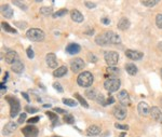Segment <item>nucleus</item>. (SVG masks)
<instances>
[{
  "label": "nucleus",
  "mask_w": 162,
  "mask_h": 137,
  "mask_svg": "<svg viewBox=\"0 0 162 137\" xmlns=\"http://www.w3.org/2000/svg\"><path fill=\"white\" fill-rule=\"evenodd\" d=\"M93 80H94V77L91 72L83 71L78 76V78H77V83H78V85L81 87H89L92 85Z\"/></svg>",
  "instance_id": "nucleus-1"
},
{
  "label": "nucleus",
  "mask_w": 162,
  "mask_h": 137,
  "mask_svg": "<svg viewBox=\"0 0 162 137\" xmlns=\"http://www.w3.org/2000/svg\"><path fill=\"white\" fill-rule=\"evenodd\" d=\"M26 37L30 41L38 42V41H42L44 39V32L39 28H30L26 32Z\"/></svg>",
  "instance_id": "nucleus-2"
},
{
  "label": "nucleus",
  "mask_w": 162,
  "mask_h": 137,
  "mask_svg": "<svg viewBox=\"0 0 162 137\" xmlns=\"http://www.w3.org/2000/svg\"><path fill=\"white\" fill-rule=\"evenodd\" d=\"M6 100L9 102L10 104V115H11V118H14L17 115V113L20 112L21 110V105H20V102L19 100L14 96H7Z\"/></svg>",
  "instance_id": "nucleus-3"
},
{
  "label": "nucleus",
  "mask_w": 162,
  "mask_h": 137,
  "mask_svg": "<svg viewBox=\"0 0 162 137\" xmlns=\"http://www.w3.org/2000/svg\"><path fill=\"white\" fill-rule=\"evenodd\" d=\"M120 84L121 83H120V80L118 78H108L104 83V87L108 92H116V91L119 90Z\"/></svg>",
  "instance_id": "nucleus-4"
},
{
  "label": "nucleus",
  "mask_w": 162,
  "mask_h": 137,
  "mask_svg": "<svg viewBox=\"0 0 162 137\" xmlns=\"http://www.w3.org/2000/svg\"><path fill=\"white\" fill-rule=\"evenodd\" d=\"M104 58L109 66H115L119 61V54L115 51H108V52H105Z\"/></svg>",
  "instance_id": "nucleus-5"
},
{
  "label": "nucleus",
  "mask_w": 162,
  "mask_h": 137,
  "mask_svg": "<svg viewBox=\"0 0 162 137\" xmlns=\"http://www.w3.org/2000/svg\"><path fill=\"white\" fill-rule=\"evenodd\" d=\"M104 35H105V38H106L108 44H119L121 42L120 37L114 31H106Z\"/></svg>",
  "instance_id": "nucleus-6"
},
{
  "label": "nucleus",
  "mask_w": 162,
  "mask_h": 137,
  "mask_svg": "<svg viewBox=\"0 0 162 137\" xmlns=\"http://www.w3.org/2000/svg\"><path fill=\"white\" fill-rule=\"evenodd\" d=\"M84 66H85V63L83 62V59L81 58H75L70 63V67H72V70L74 72L81 71L84 68Z\"/></svg>",
  "instance_id": "nucleus-7"
},
{
  "label": "nucleus",
  "mask_w": 162,
  "mask_h": 137,
  "mask_svg": "<svg viewBox=\"0 0 162 137\" xmlns=\"http://www.w3.org/2000/svg\"><path fill=\"white\" fill-rule=\"evenodd\" d=\"M22 133L24 134L25 137H37L39 131L34 125H28V126H25V128H23Z\"/></svg>",
  "instance_id": "nucleus-8"
},
{
  "label": "nucleus",
  "mask_w": 162,
  "mask_h": 137,
  "mask_svg": "<svg viewBox=\"0 0 162 137\" xmlns=\"http://www.w3.org/2000/svg\"><path fill=\"white\" fill-rule=\"evenodd\" d=\"M114 115H115L116 118L119 119V120H124V119L127 118L128 112H127V109H125L122 105H119V106L115 107V109H114Z\"/></svg>",
  "instance_id": "nucleus-9"
},
{
  "label": "nucleus",
  "mask_w": 162,
  "mask_h": 137,
  "mask_svg": "<svg viewBox=\"0 0 162 137\" xmlns=\"http://www.w3.org/2000/svg\"><path fill=\"white\" fill-rule=\"evenodd\" d=\"M20 57H19V54L16 53L15 51H8L6 54V57H4V61L6 63L8 64H11L13 65L14 63H16L17 61H20Z\"/></svg>",
  "instance_id": "nucleus-10"
},
{
  "label": "nucleus",
  "mask_w": 162,
  "mask_h": 137,
  "mask_svg": "<svg viewBox=\"0 0 162 137\" xmlns=\"http://www.w3.org/2000/svg\"><path fill=\"white\" fill-rule=\"evenodd\" d=\"M118 100L120 102V104H121L122 106H128V105H130V96H129L128 92L125 90L121 91V92H119L118 93Z\"/></svg>",
  "instance_id": "nucleus-11"
},
{
  "label": "nucleus",
  "mask_w": 162,
  "mask_h": 137,
  "mask_svg": "<svg viewBox=\"0 0 162 137\" xmlns=\"http://www.w3.org/2000/svg\"><path fill=\"white\" fill-rule=\"evenodd\" d=\"M150 115L151 118L155 120V121L159 122V123H162V111L160 110V108L158 107H151L150 109Z\"/></svg>",
  "instance_id": "nucleus-12"
},
{
  "label": "nucleus",
  "mask_w": 162,
  "mask_h": 137,
  "mask_svg": "<svg viewBox=\"0 0 162 137\" xmlns=\"http://www.w3.org/2000/svg\"><path fill=\"white\" fill-rule=\"evenodd\" d=\"M144 54L140 51H135V50H127L125 51V56L130 59H133V61H138V59L143 58Z\"/></svg>",
  "instance_id": "nucleus-13"
},
{
  "label": "nucleus",
  "mask_w": 162,
  "mask_h": 137,
  "mask_svg": "<svg viewBox=\"0 0 162 137\" xmlns=\"http://www.w3.org/2000/svg\"><path fill=\"white\" fill-rule=\"evenodd\" d=\"M150 109H151V108H150L145 102H140V103L138 104V106H137L138 113H140V115H144V117L150 115Z\"/></svg>",
  "instance_id": "nucleus-14"
},
{
  "label": "nucleus",
  "mask_w": 162,
  "mask_h": 137,
  "mask_svg": "<svg viewBox=\"0 0 162 137\" xmlns=\"http://www.w3.org/2000/svg\"><path fill=\"white\" fill-rule=\"evenodd\" d=\"M48 66L52 69H57V59H56V55L54 53H49L46 57Z\"/></svg>",
  "instance_id": "nucleus-15"
},
{
  "label": "nucleus",
  "mask_w": 162,
  "mask_h": 137,
  "mask_svg": "<svg viewBox=\"0 0 162 137\" xmlns=\"http://www.w3.org/2000/svg\"><path fill=\"white\" fill-rule=\"evenodd\" d=\"M70 17H72V19L74 21V22L76 23H82L83 22V15H82V13L80 12V11H78V10H72L70 11Z\"/></svg>",
  "instance_id": "nucleus-16"
},
{
  "label": "nucleus",
  "mask_w": 162,
  "mask_h": 137,
  "mask_svg": "<svg viewBox=\"0 0 162 137\" xmlns=\"http://www.w3.org/2000/svg\"><path fill=\"white\" fill-rule=\"evenodd\" d=\"M1 13L6 19H12L13 17V10L9 4H3L1 6Z\"/></svg>",
  "instance_id": "nucleus-17"
},
{
  "label": "nucleus",
  "mask_w": 162,
  "mask_h": 137,
  "mask_svg": "<svg viewBox=\"0 0 162 137\" xmlns=\"http://www.w3.org/2000/svg\"><path fill=\"white\" fill-rule=\"evenodd\" d=\"M15 130H16V123L11 121V122H8V123L4 125L2 133L4 135H9V134H11V133H13Z\"/></svg>",
  "instance_id": "nucleus-18"
},
{
  "label": "nucleus",
  "mask_w": 162,
  "mask_h": 137,
  "mask_svg": "<svg viewBox=\"0 0 162 137\" xmlns=\"http://www.w3.org/2000/svg\"><path fill=\"white\" fill-rule=\"evenodd\" d=\"M80 50H81V47L77 43H70L67 45V48H66V52L68 54H72V55L79 53Z\"/></svg>",
  "instance_id": "nucleus-19"
},
{
  "label": "nucleus",
  "mask_w": 162,
  "mask_h": 137,
  "mask_svg": "<svg viewBox=\"0 0 162 137\" xmlns=\"http://www.w3.org/2000/svg\"><path fill=\"white\" fill-rule=\"evenodd\" d=\"M101 133V128L97 125H91L87 130L88 136H96Z\"/></svg>",
  "instance_id": "nucleus-20"
},
{
  "label": "nucleus",
  "mask_w": 162,
  "mask_h": 137,
  "mask_svg": "<svg viewBox=\"0 0 162 137\" xmlns=\"http://www.w3.org/2000/svg\"><path fill=\"white\" fill-rule=\"evenodd\" d=\"M130 25H131L130 21H129L128 19H125V17H122L118 22V28L121 29V30H127V29L130 27Z\"/></svg>",
  "instance_id": "nucleus-21"
},
{
  "label": "nucleus",
  "mask_w": 162,
  "mask_h": 137,
  "mask_svg": "<svg viewBox=\"0 0 162 137\" xmlns=\"http://www.w3.org/2000/svg\"><path fill=\"white\" fill-rule=\"evenodd\" d=\"M67 74V67L66 66H61L57 69H55L53 72V76L55 78H61L63 76H65Z\"/></svg>",
  "instance_id": "nucleus-22"
},
{
  "label": "nucleus",
  "mask_w": 162,
  "mask_h": 137,
  "mask_svg": "<svg viewBox=\"0 0 162 137\" xmlns=\"http://www.w3.org/2000/svg\"><path fill=\"white\" fill-rule=\"evenodd\" d=\"M11 69H12L14 72H16V74H22L23 70H24V65H23V63L21 62V61H17L16 63L13 64Z\"/></svg>",
  "instance_id": "nucleus-23"
},
{
  "label": "nucleus",
  "mask_w": 162,
  "mask_h": 137,
  "mask_svg": "<svg viewBox=\"0 0 162 137\" xmlns=\"http://www.w3.org/2000/svg\"><path fill=\"white\" fill-rule=\"evenodd\" d=\"M125 70L130 76H135L137 74V71H138L136 66L134 64H131V63H129V64L125 65Z\"/></svg>",
  "instance_id": "nucleus-24"
},
{
  "label": "nucleus",
  "mask_w": 162,
  "mask_h": 137,
  "mask_svg": "<svg viewBox=\"0 0 162 137\" xmlns=\"http://www.w3.org/2000/svg\"><path fill=\"white\" fill-rule=\"evenodd\" d=\"M97 95H98V93L96 92L95 89H91V90L85 91V96L88 98H90V100H96Z\"/></svg>",
  "instance_id": "nucleus-25"
},
{
  "label": "nucleus",
  "mask_w": 162,
  "mask_h": 137,
  "mask_svg": "<svg viewBox=\"0 0 162 137\" xmlns=\"http://www.w3.org/2000/svg\"><path fill=\"white\" fill-rule=\"evenodd\" d=\"M1 27H2L3 30L7 31V32H10V34H16V29H14L13 27H11L10 24H8V23L2 22L1 23Z\"/></svg>",
  "instance_id": "nucleus-26"
},
{
  "label": "nucleus",
  "mask_w": 162,
  "mask_h": 137,
  "mask_svg": "<svg viewBox=\"0 0 162 137\" xmlns=\"http://www.w3.org/2000/svg\"><path fill=\"white\" fill-rule=\"evenodd\" d=\"M95 42H96V44H98V45H106V44H108L106 38H105V35L97 36V37L95 38Z\"/></svg>",
  "instance_id": "nucleus-27"
},
{
  "label": "nucleus",
  "mask_w": 162,
  "mask_h": 137,
  "mask_svg": "<svg viewBox=\"0 0 162 137\" xmlns=\"http://www.w3.org/2000/svg\"><path fill=\"white\" fill-rule=\"evenodd\" d=\"M158 0H143L142 1V4L145 6H148V8H153L155 6L156 4H158Z\"/></svg>",
  "instance_id": "nucleus-28"
},
{
  "label": "nucleus",
  "mask_w": 162,
  "mask_h": 137,
  "mask_svg": "<svg viewBox=\"0 0 162 137\" xmlns=\"http://www.w3.org/2000/svg\"><path fill=\"white\" fill-rule=\"evenodd\" d=\"M75 97H76V100H78L79 103L82 105V106L84 107V108H89V104L85 102V100H84L83 97L81 96L80 94H78V93H75Z\"/></svg>",
  "instance_id": "nucleus-29"
},
{
  "label": "nucleus",
  "mask_w": 162,
  "mask_h": 137,
  "mask_svg": "<svg viewBox=\"0 0 162 137\" xmlns=\"http://www.w3.org/2000/svg\"><path fill=\"white\" fill-rule=\"evenodd\" d=\"M52 6H42L40 9V13L42 14V15H46V16H48V15H51L52 14Z\"/></svg>",
  "instance_id": "nucleus-30"
},
{
  "label": "nucleus",
  "mask_w": 162,
  "mask_h": 137,
  "mask_svg": "<svg viewBox=\"0 0 162 137\" xmlns=\"http://www.w3.org/2000/svg\"><path fill=\"white\" fill-rule=\"evenodd\" d=\"M63 103L67 105V106L70 107H76L77 106V102H75L74 100H70V98H63Z\"/></svg>",
  "instance_id": "nucleus-31"
},
{
  "label": "nucleus",
  "mask_w": 162,
  "mask_h": 137,
  "mask_svg": "<svg viewBox=\"0 0 162 137\" xmlns=\"http://www.w3.org/2000/svg\"><path fill=\"white\" fill-rule=\"evenodd\" d=\"M67 12H68V10L67 9H61V10H59V11H56V12L54 13L53 17L54 19H56V17H61V16L65 15Z\"/></svg>",
  "instance_id": "nucleus-32"
},
{
  "label": "nucleus",
  "mask_w": 162,
  "mask_h": 137,
  "mask_svg": "<svg viewBox=\"0 0 162 137\" xmlns=\"http://www.w3.org/2000/svg\"><path fill=\"white\" fill-rule=\"evenodd\" d=\"M64 122L65 123H68V124H72L75 122V119L72 115H64Z\"/></svg>",
  "instance_id": "nucleus-33"
},
{
  "label": "nucleus",
  "mask_w": 162,
  "mask_h": 137,
  "mask_svg": "<svg viewBox=\"0 0 162 137\" xmlns=\"http://www.w3.org/2000/svg\"><path fill=\"white\" fill-rule=\"evenodd\" d=\"M46 115H48V117H50V119L53 121V125L55 124V122H57V115H56V113H53V112H51V111H47L46 112Z\"/></svg>",
  "instance_id": "nucleus-34"
},
{
  "label": "nucleus",
  "mask_w": 162,
  "mask_h": 137,
  "mask_svg": "<svg viewBox=\"0 0 162 137\" xmlns=\"http://www.w3.org/2000/svg\"><path fill=\"white\" fill-rule=\"evenodd\" d=\"M96 100H97V103L101 104V105H104V106H105V104H106V100H105V97H104L103 94H101V93H98V95H97Z\"/></svg>",
  "instance_id": "nucleus-35"
},
{
  "label": "nucleus",
  "mask_w": 162,
  "mask_h": 137,
  "mask_svg": "<svg viewBox=\"0 0 162 137\" xmlns=\"http://www.w3.org/2000/svg\"><path fill=\"white\" fill-rule=\"evenodd\" d=\"M156 24L158 26V28L162 29V14H158L156 16Z\"/></svg>",
  "instance_id": "nucleus-36"
},
{
  "label": "nucleus",
  "mask_w": 162,
  "mask_h": 137,
  "mask_svg": "<svg viewBox=\"0 0 162 137\" xmlns=\"http://www.w3.org/2000/svg\"><path fill=\"white\" fill-rule=\"evenodd\" d=\"M53 87L55 89L56 91H57V92H59V93H63V91H64V90H63L62 85H61L59 82H55V83H53Z\"/></svg>",
  "instance_id": "nucleus-37"
},
{
  "label": "nucleus",
  "mask_w": 162,
  "mask_h": 137,
  "mask_svg": "<svg viewBox=\"0 0 162 137\" xmlns=\"http://www.w3.org/2000/svg\"><path fill=\"white\" fill-rule=\"evenodd\" d=\"M25 110L29 113H36L38 111L37 108H35V107H31V106H26L25 107Z\"/></svg>",
  "instance_id": "nucleus-38"
},
{
  "label": "nucleus",
  "mask_w": 162,
  "mask_h": 137,
  "mask_svg": "<svg viewBox=\"0 0 162 137\" xmlns=\"http://www.w3.org/2000/svg\"><path fill=\"white\" fill-rule=\"evenodd\" d=\"M84 4H85V6H88L89 9H94V8L96 6V3L93 2V1H85Z\"/></svg>",
  "instance_id": "nucleus-39"
},
{
  "label": "nucleus",
  "mask_w": 162,
  "mask_h": 137,
  "mask_svg": "<svg viewBox=\"0 0 162 137\" xmlns=\"http://www.w3.org/2000/svg\"><path fill=\"white\" fill-rule=\"evenodd\" d=\"M26 53H27V56H28V58H34V56H35V54H34V51H33V49H31L30 47L28 48L27 49V51H26Z\"/></svg>",
  "instance_id": "nucleus-40"
},
{
  "label": "nucleus",
  "mask_w": 162,
  "mask_h": 137,
  "mask_svg": "<svg viewBox=\"0 0 162 137\" xmlns=\"http://www.w3.org/2000/svg\"><path fill=\"white\" fill-rule=\"evenodd\" d=\"M13 4H15V6H19L21 9H23V10H27V6L24 4V3H22V2H20V1H13Z\"/></svg>",
  "instance_id": "nucleus-41"
},
{
  "label": "nucleus",
  "mask_w": 162,
  "mask_h": 137,
  "mask_svg": "<svg viewBox=\"0 0 162 137\" xmlns=\"http://www.w3.org/2000/svg\"><path fill=\"white\" fill-rule=\"evenodd\" d=\"M39 120H40V117H34V118L28 119L27 122L29 123V124H31V123H37Z\"/></svg>",
  "instance_id": "nucleus-42"
},
{
  "label": "nucleus",
  "mask_w": 162,
  "mask_h": 137,
  "mask_svg": "<svg viewBox=\"0 0 162 137\" xmlns=\"http://www.w3.org/2000/svg\"><path fill=\"white\" fill-rule=\"evenodd\" d=\"M15 26H17V27H20L21 29H25L26 26H27V24H26L25 22H15Z\"/></svg>",
  "instance_id": "nucleus-43"
},
{
  "label": "nucleus",
  "mask_w": 162,
  "mask_h": 137,
  "mask_svg": "<svg viewBox=\"0 0 162 137\" xmlns=\"http://www.w3.org/2000/svg\"><path fill=\"white\" fill-rule=\"evenodd\" d=\"M115 126L117 128H120V130H124V131H128V130H129L128 125H122V124H119V123H116Z\"/></svg>",
  "instance_id": "nucleus-44"
},
{
  "label": "nucleus",
  "mask_w": 162,
  "mask_h": 137,
  "mask_svg": "<svg viewBox=\"0 0 162 137\" xmlns=\"http://www.w3.org/2000/svg\"><path fill=\"white\" fill-rule=\"evenodd\" d=\"M26 121V113L24 112V113H22V115H20V119H19V123H24V122Z\"/></svg>",
  "instance_id": "nucleus-45"
},
{
  "label": "nucleus",
  "mask_w": 162,
  "mask_h": 137,
  "mask_svg": "<svg viewBox=\"0 0 162 137\" xmlns=\"http://www.w3.org/2000/svg\"><path fill=\"white\" fill-rule=\"evenodd\" d=\"M107 70H108V71H111V72H115V74L119 72V69L116 68V67H114V66H110V67H108V68H107Z\"/></svg>",
  "instance_id": "nucleus-46"
},
{
  "label": "nucleus",
  "mask_w": 162,
  "mask_h": 137,
  "mask_svg": "<svg viewBox=\"0 0 162 137\" xmlns=\"http://www.w3.org/2000/svg\"><path fill=\"white\" fill-rule=\"evenodd\" d=\"M114 103H115V98H114V97H109L108 100H106L105 106H106V105H111V104H114Z\"/></svg>",
  "instance_id": "nucleus-47"
},
{
  "label": "nucleus",
  "mask_w": 162,
  "mask_h": 137,
  "mask_svg": "<svg viewBox=\"0 0 162 137\" xmlns=\"http://www.w3.org/2000/svg\"><path fill=\"white\" fill-rule=\"evenodd\" d=\"M89 56H90V61L92 63H96L97 62V57L95 55H93V54H90Z\"/></svg>",
  "instance_id": "nucleus-48"
},
{
  "label": "nucleus",
  "mask_w": 162,
  "mask_h": 137,
  "mask_svg": "<svg viewBox=\"0 0 162 137\" xmlns=\"http://www.w3.org/2000/svg\"><path fill=\"white\" fill-rule=\"evenodd\" d=\"M54 111H55V113L57 112V113H66V110L62 109V108H54Z\"/></svg>",
  "instance_id": "nucleus-49"
},
{
  "label": "nucleus",
  "mask_w": 162,
  "mask_h": 137,
  "mask_svg": "<svg viewBox=\"0 0 162 137\" xmlns=\"http://www.w3.org/2000/svg\"><path fill=\"white\" fill-rule=\"evenodd\" d=\"M102 23H103L104 25H109V23H110V19H107V17H104V19H102Z\"/></svg>",
  "instance_id": "nucleus-50"
},
{
  "label": "nucleus",
  "mask_w": 162,
  "mask_h": 137,
  "mask_svg": "<svg viewBox=\"0 0 162 137\" xmlns=\"http://www.w3.org/2000/svg\"><path fill=\"white\" fill-rule=\"evenodd\" d=\"M22 95H23V97H24V98L27 100V102H29V97H28V95L25 93V92H22Z\"/></svg>",
  "instance_id": "nucleus-51"
},
{
  "label": "nucleus",
  "mask_w": 162,
  "mask_h": 137,
  "mask_svg": "<svg viewBox=\"0 0 162 137\" xmlns=\"http://www.w3.org/2000/svg\"><path fill=\"white\" fill-rule=\"evenodd\" d=\"M158 49H159L160 51H162V41L158 43Z\"/></svg>",
  "instance_id": "nucleus-52"
},
{
  "label": "nucleus",
  "mask_w": 162,
  "mask_h": 137,
  "mask_svg": "<svg viewBox=\"0 0 162 137\" xmlns=\"http://www.w3.org/2000/svg\"><path fill=\"white\" fill-rule=\"evenodd\" d=\"M6 91V87H4V83H1V92Z\"/></svg>",
  "instance_id": "nucleus-53"
},
{
  "label": "nucleus",
  "mask_w": 162,
  "mask_h": 137,
  "mask_svg": "<svg viewBox=\"0 0 162 137\" xmlns=\"http://www.w3.org/2000/svg\"><path fill=\"white\" fill-rule=\"evenodd\" d=\"M43 107H46V108L48 107V108H49V107H51V105H49V104H48V105H43Z\"/></svg>",
  "instance_id": "nucleus-54"
},
{
  "label": "nucleus",
  "mask_w": 162,
  "mask_h": 137,
  "mask_svg": "<svg viewBox=\"0 0 162 137\" xmlns=\"http://www.w3.org/2000/svg\"><path fill=\"white\" fill-rule=\"evenodd\" d=\"M120 137H125V134L124 133H122V134H120Z\"/></svg>",
  "instance_id": "nucleus-55"
},
{
  "label": "nucleus",
  "mask_w": 162,
  "mask_h": 137,
  "mask_svg": "<svg viewBox=\"0 0 162 137\" xmlns=\"http://www.w3.org/2000/svg\"><path fill=\"white\" fill-rule=\"evenodd\" d=\"M160 72H161V78H162V69L160 70Z\"/></svg>",
  "instance_id": "nucleus-56"
},
{
  "label": "nucleus",
  "mask_w": 162,
  "mask_h": 137,
  "mask_svg": "<svg viewBox=\"0 0 162 137\" xmlns=\"http://www.w3.org/2000/svg\"><path fill=\"white\" fill-rule=\"evenodd\" d=\"M160 102H161V105H162V97H161V100H160Z\"/></svg>",
  "instance_id": "nucleus-57"
},
{
  "label": "nucleus",
  "mask_w": 162,
  "mask_h": 137,
  "mask_svg": "<svg viewBox=\"0 0 162 137\" xmlns=\"http://www.w3.org/2000/svg\"><path fill=\"white\" fill-rule=\"evenodd\" d=\"M52 137H59V136H52Z\"/></svg>",
  "instance_id": "nucleus-58"
}]
</instances>
